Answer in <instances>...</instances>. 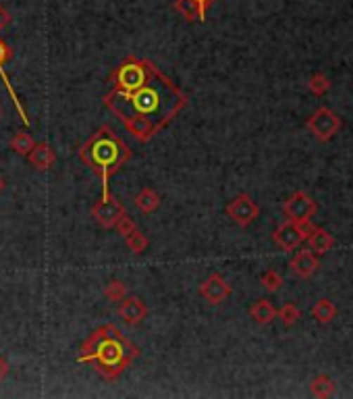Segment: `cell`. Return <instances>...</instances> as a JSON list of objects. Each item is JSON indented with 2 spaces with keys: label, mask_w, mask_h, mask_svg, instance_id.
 I'll use <instances>...</instances> for the list:
<instances>
[{
  "label": "cell",
  "mask_w": 353,
  "mask_h": 399,
  "mask_svg": "<svg viewBox=\"0 0 353 399\" xmlns=\"http://www.w3.org/2000/svg\"><path fill=\"white\" fill-rule=\"evenodd\" d=\"M121 123H123L125 129L131 133L137 141H141V144L150 141V139L158 133V129H156L148 119H141V117H131V119H125V121H121Z\"/></svg>",
  "instance_id": "obj_14"
},
{
  "label": "cell",
  "mask_w": 353,
  "mask_h": 399,
  "mask_svg": "<svg viewBox=\"0 0 353 399\" xmlns=\"http://www.w3.org/2000/svg\"><path fill=\"white\" fill-rule=\"evenodd\" d=\"M175 11L189 23L195 21H206V11L195 2V0H175Z\"/></svg>",
  "instance_id": "obj_17"
},
{
  "label": "cell",
  "mask_w": 353,
  "mask_h": 399,
  "mask_svg": "<svg viewBox=\"0 0 353 399\" xmlns=\"http://www.w3.org/2000/svg\"><path fill=\"white\" fill-rule=\"evenodd\" d=\"M11 21H13V17H11V13L0 4V32L4 30V27H8L11 25Z\"/></svg>",
  "instance_id": "obj_28"
},
{
  "label": "cell",
  "mask_w": 353,
  "mask_h": 399,
  "mask_svg": "<svg viewBox=\"0 0 353 399\" xmlns=\"http://www.w3.org/2000/svg\"><path fill=\"white\" fill-rule=\"evenodd\" d=\"M308 129L314 133L318 141H330L341 129V119L330 108L320 106L308 119Z\"/></svg>",
  "instance_id": "obj_6"
},
{
  "label": "cell",
  "mask_w": 353,
  "mask_h": 399,
  "mask_svg": "<svg viewBox=\"0 0 353 399\" xmlns=\"http://www.w3.org/2000/svg\"><path fill=\"white\" fill-rule=\"evenodd\" d=\"M250 316L258 322V324H270L276 318V308L268 302V300H258L252 308Z\"/></svg>",
  "instance_id": "obj_19"
},
{
  "label": "cell",
  "mask_w": 353,
  "mask_h": 399,
  "mask_svg": "<svg viewBox=\"0 0 353 399\" xmlns=\"http://www.w3.org/2000/svg\"><path fill=\"white\" fill-rule=\"evenodd\" d=\"M139 355V348L113 324H102L89 333V337L82 343V354L77 357L79 364H91L96 372L113 383L117 381Z\"/></svg>",
  "instance_id": "obj_2"
},
{
  "label": "cell",
  "mask_w": 353,
  "mask_h": 399,
  "mask_svg": "<svg viewBox=\"0 0 353 399\" xmlns=\"http://www.w3.org/2000/svg\"><path fill=\"white\" fill-rule=\"evenodd\" d=\"M276 316L281 318V322L285 327H293L297 322V318H300V308L295 304H285L281 310L276 312Z\"/></svg>",
  "instance_id": "obj_26"
},
{
  "label": "cell",
  "mask_w": 353,
  "mask_h": 399,
  "mask_svg": "<svg viewBox=\"0 0 353 399\" xmlns=\"http://www.w3.org/2000/svg\"><path fill=\"white\" fill-rule=\"evenodd\" d=\"M308 88L314 96H324V94L330 89V80H328L326 75H322V73H314V75L309 77Z\"/></svg>",
  "instance_id": "obj_24"
},
{
  "label": "cell",
  "mask_w": 353,
  "mask_h": 399,
  "mask_svg": "<svg viewBox=\"0 0 353 399\" xmlns=\"http://www.w3.org/2000/svg\"><path fill=\"white\" fill-rule=\"evenodd\" d=\"M13 58V48L6 44L2 38H0V77H2V84H4V88L8 91V96H11V100H13V104H15V108L19 110V115H21V121L25 123V125H30L32 121H30V115L25 113V108H23V104H21V100H19V96H17V91L13 88V84H11V80H8V75L4 73V65L8 63Z\"/></svg>",
  "instance_id": "obj_10"
},
{
  "label": "cell",
  "mask_w": 353,
  "mask_h": 399,
  "mask_svg": "<svg viewBox=\"0 0 353 399\" xmlns=\"http://www.w3.org/2000/svg\"><path fill=\"white\" fill-rule=\"evenodd\" d=\"M6 370H8V366H6V362L0 357V379H4V376H6Z\"/></svg>",
  "instance_id": "obj_30"
},
{
  "label": "cell",
  "mask_w": 353,
  "mask_h": 399,
  "mask_svg": "<svg viewBox=\"0 0 353 399\" xmlns=\"http://www.w3.org/2000/svg\"><path fill=\"white\" fill-rule=\"evenodd\" d=\"M260 283H262V287L268 293H274V291H278L283 287V277L276 270H266L262 279H260Z\"/></svg>",
  "instance_id": "obj_25"
},
{
  "label": "cell",
  "mask_w": 353,
  "mask_h": 399,
  "mask_svg": "<svg viewBox=\"0 0 353 399\" xmlns=\"http://www.w3.org/2000/svg\"><path fill=\"white\" fill-rule=\"evenodd\" d=\"M27 163L36 169V171H48L52 169V165L56 163V152L46 144L40 141L32 148V152L27 154Z\"/></svg>",
  "instance_id": "obj_12"
},
{
  "label": "cell",
  "mask_w": 353,
  "mask_h": 399,
  "mask_svg": "<svg viewBox=\"0 0 353 399\" xmlns=\"http://www.w3.org/2000/svg\"><path fill=\"white\" fill-rule=\"evenodd\" d=\"M224 213H226V217L235 222V224H239V227H250L252 222L260 217V206L254 202V198H252L250 194H239V196H235V198L226 204Z\"/></svg>",
  "instance_id": "obj_5"
},
{
  "label": "cell",
  "mask_w": 353,
  "mask_h": 399,
  "mask_svg": "<svg viewBox=\"0 0 353 399\" xmlns=\"http://www.w3.org/2000/svg\"><path fill=\"white\" fill-rule=\"evenodd\" d=\"M335 389H337V385H335V381H333L328 374H318V376L312 381V385H309L312 395L320 399L333 398V395H335Z\"/></svg>",
  "instance_id": "obj_18"
},
{
  "label": "cell",
  "mask_w": 353,
  "mask_h": 399,
  "mask_svg": "<svg viewBox=\"0 0 353 399\" xmlns=\"http://www.w3.org/2000/svg\"><path fill=\"white\" fill-rule=\"evenodd\" d=\"M0 110H2V106H0Z\"/></svg>",
  "instance_id": "obj_32"
},
{
  "label": "cell",
  "mask_w": 353,
  "mask_h": 399,
  "mask_svg": "<svg viewBox=\"0 0 353 399\" xmlns=\"http://www.w3.org/2000/svg\"><path fill=\"white\" fill-rule=\"evenodd\" d=\"M91 219L98 222L100 227H104V229H115V224L117 221L125 215V206H123V202L117 198V196H113L110 191H106V194H102V198L91 206Z\"/></svg>",
  "instance_id": "obj_4"
},
{
  "label": "cell",
  "mask_w": 353,
  "mask_h": 399,
  "mask_svg": "<svg viewBox=\"0 0 353 399\" xmlns=\"http://www.w3.org/2000/svg\"><path fill=\"white\" fill-rule=\"evenodd\" d=\"M125 243H127L129 252H133V254H141V252L148 250V237H146L139 229H135L133 233H129V235L125 237Z\"/></svg>",
  "instance_id": "obj_22"
},
{
  "label": "cell",
  "mask_w": 353,
  "mask_h": 399,
  "mask_svg": "<svg viewBox=\"0 0 353 399\" xmlns=\"http://www.w3.org/2000/svg\"><path fill=\"white\" fill-rule=\"evenodd\" d=\"M309 241V250L314 254H326L335 248V237L326 231V229H320L316 227L308 237Z\"/></svg>",
  "instance_id": "obj_15"
},
{
  "label": "cell",
  "mask_w": 353,
  "mask_h": 399,
  "mask_svg": "<svg viewBox=\"0 0 353 399\" xmlns=\"http://www.w3.org/2000/svg\"><path fill=\"white\" fill-rule=\"evenodd\" d=\"M200 296H202L210 306H219V304H222V302L231 296V285L224 281L222 274L214 272V274H210L208 279L202 281V285H200Z\"/></svg>",
  "instance_id": "obj_8"
},
{
  "label": "cell",
  "mask_w": 353,
  "mask_h": 399,
  "mask_svg": "<svg viewBox=\"0 0 353 399\" xmlns=\"http://www.w3.org/2000/svg\"><path fill=\"white\" fill-rule=\"evenodd\" d=\"M119 318L125 322V324H129V327H137L139 322H143V318L148 316V306L139 300V298H123L121 300V304H119Z\"/></svg>",
  "instance_id": "obj_11"
},
{
  "label": "cell",
  "mask_w": 353,
  "mask_h": 399,
  "mask_svg": "<svg viewBox=\"0 0 353 399\" xmlns=\"http://www.w3.org/2000/svg\"><path fill=\"white\" fill-rule=\"evenodd\" d=\"M133 202H135V206H137L143 215H152V213H156V210L160 208V204H162L158 191L152 189V187H143V189L135 196Z\"/></svg>",
  "instance_id": "obj_16"
},
{
  "label": "cell",
  "mask_w": 353,
  "mask_h": 399,
  "mask_svg": "<svg viewBox=\"0 0 353 399\" xmlns=\"http://www.w3.org/2000/svg\"><path fill=\"white\" fill-rule=\"evenodd\" d=\"M195 2H198V4H200V6H202L204 11H206V13H208V8H210V6L214 4V0H195Z\"/></svg>",
  "instance_id": "obj_29"
},
{
  "label": "cell",
  "mask_w": 353,
  "mask_h": 399,
  "mask_svg": "<svg viewBox=\"0 0 353 399\" xmlns=\"http://www.w3.org/2000/svg\"><path fill=\"white\" fill-rule=\"evenodd\" d=\"M129 158H131V148L115 133L110 125H102L79 148V160L100 177L102 194L110 191L108 187L110 177L119 173Z\"/></svg>",
  "instance_id": "obj_3"
},
{
  "label": "cell",
  "mask_w": 353,
  "mask_h": 399,
  "mask_svg": "<svg viewBox=\"0 0 353 399\" xmlns=\"http://www.w3.org/2000/svg\"><path fill=\"white\" fill-rule=\"evenodd\" d=\"M4 187H6V183H4V179H2V175H0V194L4 191Z\"/></svg>",
  "instance_id": "obj_31"
},
{
  "label": "cell",
  "mask_w": 353,
  "mask_h": 399,
  "mask_svg": "<svg viewBox=\"0 0 353 399\" xmlns=\"http://www.w3.org/2000/svg\"><path fill=\"white\" fill-rule=\"evenodd\" d=\"M289 266H291V270H293L300 279H309V277L316 272V268L320 266V262H318V256H316L314 252L302 250V252H297V254L293 256V260L289 262Z\"/></svg>",
  "instance_id": "obj_13"
},
{
  "label": "cell",
  "mask_w": 353,
  "mask_h": 399,
  "mask_svg": "<svg viewBox=\"0 0 353 399\" xmlns=\"http://www.w3.org/2000/svg\"><path fill=\"white\" fill-rule=\"evenodd\" d=\"M115 229H117V233L119 235H123V237H127L129 233H133L135 229H137V224H135V221H133L131 217L125 213L119 221H117V224H115Z\"/></svg>",
  "instance_id": "obj_27"
},
{
  "label": "cell",
  "mask_w": 353,
  "mask_h": 399,
  "mask_svg": "<svg viewBox=\"0 0 353 399\" xmlns=\"http://www.w3.org/2000/svg\"><path fill=\"white\" fill-rule=\"evenodd\" d=\"M102 102L121 121L141 117L160 132L187 106V96L152 61L127 56L113 71Z\"/></svg>",
  "instance_id": "obj_1"
},
{
  "label": "cell",
  "mask_w": 353,
  "mask_h": 399,
  "mask_svg": "<svg viewBox=\"0 0 353 399\" xmlns=\"http://www.w3.org/2000/svg\"><path fill=\"white\" fill-rule=\"evenodd\" d=\"M127 296V285L119 279L110 281L106 287H104V298H108L110 302H121L123 298Z\"/></svg>",
  "instance_id": "obj_23"
},
{
  "label": "cell",
  "mask_w": 353,
  "mask_h": 399,
  "mask_svg": "<svg viewBox=\"0 0 353 399\" xmlns=\"http://www.w3.org/2000/svg\"><path fill=\"white\" fill-rule=\"evenodd\" d=\"M8 146H11V150H13L15 154H19V156H23V158H27V154L32 152V148L36 146V141H34V137H32L30 133L17 132L15 135H13V137H11Z\"/></svg>",
  "instance_id": "obj_20"
},
{
  "label": "cell",
  "mask_w": 353,
  "mask_h": 399,
  "mask_svg": "<svg viewBox=\"0 0 353 399\" xmlns=\"http://www.w3.org/2000/svg\"><path fill=\"white\" fill-rule=\"evenodd\" d=\"M312 316H314L320 324H326V322H330V320L337 316V306H335L328 298H322V300H318V302L314 304Z\"/></svg>",
  "instance_id": "obj_21"
},
{
  "label": "cell",
  "mask_w": 353,
  "mask_h": 399,
  "mask_svg": "<svg viewBox=\"0 0 353 399\" xmlns=\"http://www.w3.org/2000/svg\"><path fill=\"white\" fill-rule=\"evenodd\" d=\"M272 239H274V243H276L281 250H285V252H293V250H297V248L306 241V237H304L300 224L293 221H285L281 227H276L274 233H272Z\"/></svg>",
  "instance_id": "obj_9"
},
{
  "label": "cell",
  "mask_w": 353,
  "mask_h": 399,
  "mask_svg": "<svg viewBox=\"0 0 353 399\" xmlns=\"http://www.w3.org/2000/svg\"><path fill=\"white\" fill-rule=\"evenodd\" d=\"M318 210V204L316 200L308 196L306 191H295L293 196L287 198V202L283 204V213L289 221L302 222L309 221Z\"/></svg>",
  "instance_id": "obj_7"
}]
</instances>
